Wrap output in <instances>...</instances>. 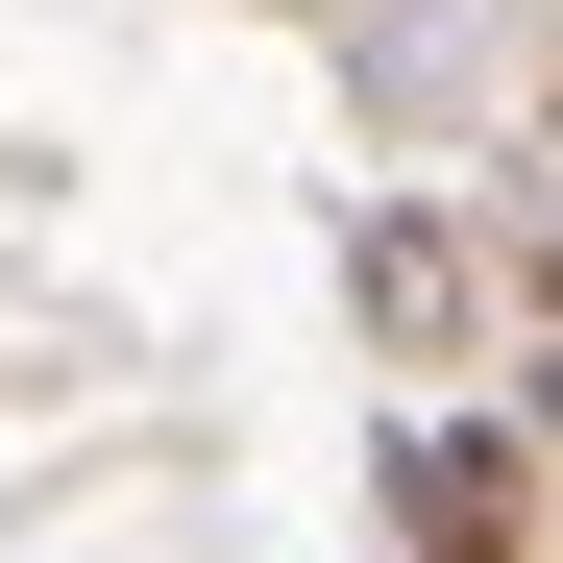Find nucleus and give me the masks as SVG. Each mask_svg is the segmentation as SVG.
<instances>
[{
    "label": "nucleus",
    "instance_id": "f257e3e1",
    "mask_svg": "<svg viewBox=\"0 0 563 563\" xmlns=\"http://www.w3.org/2000/svg\"><path fill=\"white\" fill-rule=\"evenodd\" d=\"M393 539L417 563H539V441L515 417H393Z\"/></svg>",
    "mask_w": 563,
    "mask_h": 563
},
{
    "label": "nucleus",
    "instance_id": "f03ea898",
    "mask_svg": "<svg viewBox=\"0 0 563 563\" xmlns=\"http://www.w3.org/2000/svg\"><path fill=\"white\" fill-rule=\"evenodd\" d=\"M515 441H563V343H539V417H515Z\"/></svg>",
    "mask_w": 563,
    "mask_h": 563
},
{
    "label": "nucleus",
    "instance_id": "7ed1b4c3",
    "mask_svg": "<svg viewBox=\"0 0 563 563\" xmlns=\"http://www.w3.org/2000/svg\"><path fill=\"white\" fill-rule=\"evenodd\" d=\"M539 319H563V245H539Z\"/></svg>",
    "mask_w": 563,
    "mask_h": 563
}]
</instances>
